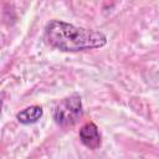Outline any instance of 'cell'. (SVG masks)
<instances>
[{
    "instance_id": "3957f363",
    "label": "cell",
    "mask_w": 159,
    "mask_h": 159,
    "mask_svg": "<svg viewBox=\"0 0 159 159\" xmlns=\"http://www.w3.org/2000/svg\"><path fill=\"white\" fill-rule=\"evenodd\" d=\"M80 139L84 147L91 150L97 149L101 145V134L98 127L93 122L84 123L80 129Z\"/></svg>"
},
{
    "instance_id": "7a4b0ae2",
    "label": "cell",
    "mask_w": 159,
    "mask_h": 159,
    "mask_svg": "<svg viewBox=\"0 0 159 159\" xmlns=\"http://www.w3.org/2000/svg\"><path fill=\"white\" fill-rule=\"evenodd\" d=\"M83 114V106L81 97L78 94H72L70 97L60 101L53 108V120L61 128H68L77 123V120Z\"/></svg>"
},
{
    "instance_id": "6da1fadb",
    "label": "cell",
    "mask_w": 159,
    "mask_h": 159,
    "mask_svg": "<svg viewBox=\"0 0 159 159\" xmlns=\"http://www.w3.org/2000/svg\"><path fill=\"white\" fill-rule=\"evenodd\" d=\"M43 37L51 47L63 52L101 48L107 43V36L103 32L76 26L61 20H51L47 22Z\"/></svg>"
},
{
    "instance_id": "277c9868",
    "label": "cell",
    "mask_w": 159,
    "mask_h": 159,
    "mask_svg": "<svg viewBox=\"0 0 159 159\" xmlns=\"http://www.w3.org/2000/svg\"><path fill=\"white\" fill-rule=\"evenodd\" d=\"M42 114H43L42 107H40V106H30V107H26L22 111H20L16 114V119H17L19 123L27 125V124L36 123L42 117Z\"/></svg>"
}]
</instances>
